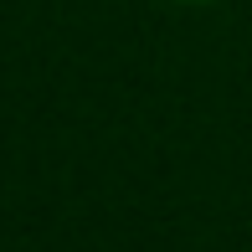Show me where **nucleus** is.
I'll list each match as a JSON object with an SVG mask.
<instances>
[{
	"label": "nucleus",
	"mask_w": 252,
	"mask_h": 252,
	"mask_svg": "<svg viewBox=\"0 0 252 252\" xmlns=\"http://www.w3.org/2000/svg\"><path fill=\"white\" fill-rule=\"evenodd\" d=\"M190 5H206V0H190Z\"/></svg>",
	"instance_id": "1"
}]
</instances>
